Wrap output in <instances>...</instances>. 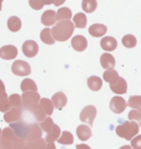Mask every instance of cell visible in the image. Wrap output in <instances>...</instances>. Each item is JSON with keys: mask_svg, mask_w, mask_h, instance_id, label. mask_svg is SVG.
<instances>
[{"mask_svg": "<svg viewBox=\"0 0 141 149\" xmlns=\"http://www.w3.org/2000/svg\"><path fill=\"white\" fill-rule=\"evenodd\" d=\"M74 28H75L74 23H71L70 20H64V22H59L56 25H54V28L51 29V34L55 40L65 41L73 35Z\"/></svg>", "mask_w": 141, "mask_h": 149, "instance_id": "1", "label": "cell"}, {"mask_svg": "<svg viewBox=\"0 0 141 149\" xmlns=\"http://www.w3.org/2000/svg\"><path fill=\"white\" fill-rule=\"evenodd\" d=\"M140 125L136 122H124L116 127V134L126 140H132L139 133Z\"/></svg>", "mask_w": 141, "mask_h": 149, "instance_id": "2", "label": "cell"}, {"mask_svg": "<svg viewBox=\"0 0 141 149\" xmlns=\"http://www.w3.org/2000/svg\"><path fill=\"white\" fill-rule=\"evenodd\" d=\"M21 99H23V107L26 110L30 111V113H32V110H34L40 103V95L36 92L23 93Z\"/></svg>", "mask_w": 141, "mask_h": 149, "instance_id": "3", "label": "cell"}, {"mask_svg": "<svg viewBox=\"0 0 141 149\" xmlns=\"http://www.w3.org/2000/svg\"><path fill=\"white\" fill-rule=\"evenodd\" d=\"M11 72H13L15 75L19 77H26L31 73V68L26 61L24 60H15L13 65H11Z\"/></svg>", "mask_w": 141, "mask_h": 149, "instance_id": "4", "label": "cell"}, {"mask_svg": "<svg viewBox=\"0 0 141 149\" xmlns=\"http://www.w3.org/2000/svg\"><path fill=\"white\" fill-rule=\"evenodd\" d=\"M10 128L14 130V133L18 135L20 139L26 140L28 134H29V132H30L31 125H30V124H26V123L19 120V122H16V123L10 124Z\"/></svg>", "mask_w": 141, "mask_h": 149, "instance_id": "5", "label": "cell"}, {"mask_svg": "<svg viewBox=\"0 0 141 149\" xmlns=\"http://www.w3.org/2000/svg\"><path fill=\"white\" fill-rule=\"evenodd\" d=\"M96 108H95L94 105H88V107H85L84 109L81 110V113H80V120L82 123H86V125H93V123H94V119L95 117H96Z\"/></svg>", "mask_w": 141, "mask_h": 149, "instance_id": "6", "label": "cell"}, {"mask_svg": "<svg viewBox=\"0 0 141 149\" xmlns=\"http://www.w3.org/2000/svg\"><path fill=\"white\" fill-rule=\"evenodd\" d=\"M126 107H127V103L125 102V99H122L121 97H114L110 100V109L116 114L122 113Z\"/></svg>", "mask_w": 141, "mask_h": 149, "instance_id": "7", "label": "cell"}, {"mask_svg": "<svg viewBox=\"0 0 141 149\" xmlns=\"http://www.w3.org/2000/svg\"><path fill=\"white\" fill-rule=\"evenodd\" d=\"M39 52V47L34 40H26L23 44V53L28 58H34Z\"/></svg>", "mask_w": 141, "mask_h": 149, "instance_id": "8", "label": "cell"}, {"mask_svg": "<svg viewBox=\"0 0 141 149\" xmlns=\"http://www.w3.org/2000/svg\"><path fill=\"white\" fill-rule=\"evenodd\" d=\"M18 55V49L14 45H5V47L0 48V58L5 60H11L16 58Z\"/></svg>", "mask_w": 141, "mask_h": 149, "instance_id": "9", "label": "cell"}, {"mask_svg": "<svg viewBox=\"0 0 141 149\" xmlns=\"http://www.w3.org/2000/svg\"><path fill=\"white\" fill-rule=\"evenodd\" d=\"M41 128L39 124H32L31 128H30V132H29V134H28V138H26V144H31V143H34L36 142V140H39L41 139Z\"/></svg>", "mask_w": 141, "mask_h": 149, "instance_id": "10", "label": "cell"}, {"mask_svg": "<svg viewBox=\"0 0 141 149\" xmlns=\"http://www.w3.org/2000/svg\"><path fill=\"white\" fill-rule=\"evenodd\" d=\"M20 117H21V109L18 108H11L9 111H6L4 114V120L9 124H13L20 120Z\"/></svg>", "mask_w": 141, "mask_h": 149, "instance_id": "11", "label": "cell"}, {"mask_svg": "<svg viewBox=\"0 0 141 149\" xmlns=\"http://www.w3.org/2000/svg\"><path fill=\"white\" fill-rule=\"evenodd\" d=\"M71 47L75 49L76 52H82L88 47V40L82 35H76L71 39Z\"/></svg>", "mask_w": 141, "mask_h": 149, "instance_id": "12", "label": "cell"}, {"mask_svg": "<svg viewBox=\"0 0 141 149\" xmlns=\"http://www.w3.org/2000/svg\"><path fill=\"white\" fill-rule=\"evenodd\" d=\"M101 67L106 70H114L115 67V58L110 54V53H104L100 58Z\"/></svg>", "mask_w": 141, "mask_h": 149, "instance_id": "13", "label": "cell"}, {"mask_svg": "<svg viewBox=\"0 0 141 149\" xmlns=\"http://www.w3.org/2000/svg\"><path fill=\"white\" fill-rule=\"evenodd\" d=\"M51 102L54 103V107H55L56 109L60 110L66 105V103H68V98H66V95L63 92H59V93H55L53 95Z\"/></svg>", "mask_w": 141, "mask_h": 149, "instance_id": "14", "label": "cell"}, {"mask_svg": "<svg viewBox=\"0 0 141 149\" xmlns=\"http://www.w3.org/2000/svg\"><path fill=\"white\" fill-rule=\"evenodd\" d=\"M76 134H77V138L82 140V142H85V140H88L93 133H91V128L89 125H86V124H81V125H79L76 128Z\"/></svg>", "mask_w": 141, "mask_h": 149, "instance_id": "15", "label": "cell"}, {"mask_svg": "<svg viewBox=\"0 0 141 149\" xmlns=\"http://www.w3.org/2000/svg\"><path fill=\"white\" fill-rule=\"evenodd\" d=\"M100 43H101V48L105 52H113L118 47V41L113 36H105V38L101 39Z\"/></svg>", "mask_w": 141, "mask_h": 149, "instance_id": "16", "label": "cell"}, {"mask_svg": "<svg viewBox=\"0 0 141 149\" xmlns=\"http://www.w3.org/2000/svg\"><path fill=\"white\" fill-rule=\"evenodd\" d=\"M107 31V28L104 25V24H93L89 29V33L91 36H95V38H100L104 36Z\"/></svg>", "mask_w": 141, "mask_h": 149, "instance_id": "17", "label": "cell"}, {"mask_svg": "<svg viewBox=\"0 0 141 149\" xmlns=\"http://www.w3.org/2000/svg\"><path fill=\"white\" fill-rule=\"evenodd\" d=\"M41 23L44 24L45 26H50L54 25L56 23V11L54 10H46L41 16Z\"/></svg>", "mask_w": 141, "mask_h": 149, "instance_id": "18", "label": "cell"}, {"mask_svg": "<svg viewBox=\"0 0 141 149\" xmlns=\"http://www.w3.org/2000/svg\"><path fill=\"white\" fill-rule=\"evenodd\" d=\"M110 89L115 94H125L127 92V83L124 78H120L119 81L114 85H110Z\"/></svg>", "mask_w": 141, "mask_h": 149, "instance_id": "19", "label": "cell"}, {"mask_svg": "<svg viewBox=\"0 0 141 149\" xmlns=\"http://www.w3.org/2000/svg\"><path fill=\"white\" fill-rule=\"evenodd\" d=\"M59 138H60V128H59V125L54 124V127L51 128V130L46 133L45 142H46V143H54L55 140H57Z\"/></svg>", "mask_w": 141, "mask_h": 149, "instance_id": "20", "label": "cell"}, {"mask_svg": "<svg viewBox=\"0 0 141 149\" xmlns=\"http://www.w3.org/2000/svg\"><path fill=\"white\" fill-rule=\"evenodd\" d=\"M120 77H119V73L116 70H106L104 73V80L109 83V85H114L119 81Z\"/></svg>", "mask_w": 141, "mask_h": 149, "instance_id": "21", "label": "cell"}, {"mask_svg": "<svg viewBox=\"0 0 141 149\" xmlns=\"http://www.w3.org/2000/svg\"><path fill=\"white\" fill-rule=\"evenodd\" d=\"M39 105L44 109V111L46 113V115H49V117L53 114L54 108H55V107H54V103L50 100V99H48V98H41Z\"/></svg>", "mask_w": 141, "mask_h": 149, "instance_id": "22", "label": "cell"}, {"mask_svg": "<svg viewBox=\"0 0 141 149\" xmlns=\"http://www.w3.org/2000/svg\"><path fill=\"white\" fill-rule=\"evenodd\" d=\"M40 39L43 40V43L48 44V45H53L54 43H55V39H54V36L51 34V30L49 28H45L41 30L40 33Z\"/></svg>", "mask_w": 141, "mask_h": 149, "instance_id": "23", "label": "cell"}, {"mask_svg": "<svg viewBox=\"0 0 141 149\" xmlns=\"http://www.w3.org/2000/svg\"><path fill=\"white\" fill-rule=\"evenodd\" d=\"M73 16V13L69 8H60L59 11H56V20L57 22H64V20H70Z\"/></svg>", "mask_w": 141, "mask_h": 149, "instance_id": "24", "label": "cell"}, {"mask_svg": "<svg viewBox=\"0 0 141 149\" xmlns=\"http://www.w3.org/2000/svg\"><path fill=\"white\" fill-rule=\"evenodd\" d=\"M8 28H9L10 31H19L20 28H21V20L18 16H10L9 20H8Z\"/></svg>", "mask_w": 141, "mask_h": 149, "instance_id": "25", "label": "cell"}, {"mask_svg": "<svg viewBox=\"0 0 141 149\" xmlns=\"http://www.w3.org/2000/svg\"><path fill=\"white\" fill-rule=\"evenodd\" d=\"M88 86L91 90H94V92H97V90H100L101 86H102V80L99 77H95V75L90 77L88 79Z\"/></svg>", "mask_w": 141, "mask_h": 149, "instance_id": "26", "label": "cell"}, {"mask_svg": "<svg viewBox=\"0 0 141 149\" xmlns=\"http://www.w3.org/2000/svg\"><path fill=\"white\" fill-rule=\"evenodd\" d=\"M21 90L24 93H26V92H36V90H38V86H36L34 80L28 79L26 78V79H24L21 81Z\"/></svg>", "mask_w": 141, "mask_h": 149, "instance_id": "27", "label": "cell"}, {"mask_svg": "<svg viewBox=\"0 0 141 149\" xmlns=\"http://www.w3.org/2000/svg\"><path fill=\"white\" fill-rule=\"evenodd\" d=\"M86 23H88V19L84 13H79L74 16V25L76 28H80V29H84L86 26Z\"/></svg>", "mask_w": 141, "mask_h": 149, "instance_id": "28", "label": "cell"}, {"mask_svg": "<svg viewBox=\"0 0 141 149\" xmlns=\"http://www.w3.org/2000/svg\"><path fill=\"white\" fill-rule=\"evenodd\" d=\"M97 1L96 0H82V9L85 13H94L96 10Z\"/></svg>", "mask_w": 141, "mask_h": 149, "instance_id": "29", "label": "cell"}, {"mask_svg": "<svg viewBox=\"0 0 141 149\" xmlns=\"http://www.w3.org/2000/svg\"><path fill=\"white\" fill-rule=\"evenodd\" d=\"M57 143L63 144V146H69V144L74 143V136L70 132H63V134L60 135V138L57 139Z\"/></svg>", "mask_w": 141, "mask_h": 149, "instance_id": "30", "label": "cell"}, {"mask_svg": "<svg viewBox=\"0 0 141 149\" xmlns=\"http://www.w3.org/2000/svg\"><path fill=\"white\" fill-rule=\"evenodd\" d=\"M127 105L132 108L134 110H141V97L139 95H132V97L129 98Z\"/></svg>", "mask_w": 141, "mask_h": 149, "instance_id": "31", "label": "cell"}, {"mask_svg": "<svg viewBox=\"0 0 141 149\" xmlns=\"http://www.w3.org/2000/svg\"><path fill=\"white\" fill-rule=\"evenodd\" d=\"M32 115H34L35 120L38 123H41V122H44L45 119H46V113H45L44 109L41 108L40 105H38L34 110H32Z\"/></svg>", "mask_w": 141, "mask_h": 149, "instance_id": "32", "label": "cell"}, {"mask_svg": "<svg viewBox=\"0 0 141 149\" xmlns=\"http://www.w3.org/2000/svg\"><path fill=\"white\" fill-rule=\"evenodd\" d=\"M9 102L11 104V108H18V109H21L23 107V99L19 94H11L9 97Z\"/></svg>", "mask_w": 141, "mask_h": 149, "instance_id": "33", "label": "cell"}, {"mask_svg": "<svg viewBox=\"0 0 141 149\" xmlns=\"http://www.w3.org/2000/svg\"><path fill=\"white\" fill-rule=\"evenodd\" d=\"M136 43H138V40H136V38L134 35H130V34H127L125 35L122 38V45L124 47H126V48H134Z\"/></svg>", "mask_w": 141, "mask_h": 149, "instance_id": "34", "label": "cell"}, {"mask_svg": "<svg viewBox=\"0 0 141 149\" xmlns=\"http://www.w3.org/2000/svg\"><path fill=\"white\" fill-rule=\"evenodd\" d=\"M54 124H55V123L53 122V119H51L50 117H48L44 122L39 123V125H40V128H41V129H43L44 132H46V133H48V132L51 130V128L54 127Z\"/></svg>", "mask_w": 141, "mask_h": 149, "instance_id": "35", "label": "cell"}, {"mask_svg": "<svg viewBox=\"0 0 141 149\" xmlns=\"http://www.w3.org/2000/svg\"><path fill=\"white\" fill-rule=\"evenodd\" d=\"M26 146H28V147H30L31 149H46L48 143L45 142V140H43V138H41V139L36 140V142L31 143V144H26Z\"/></svg>", "mask_w": 141, "mask_h": 149, "instance_id": "36", "label": "cell"}, {"mask_svg": "<svg viewBox=\"0 0 141 149\" xmlns=\"http://www.w3.org/2000/svg\"><path fill=\"white\" fill-rule=\"evenodd\" d=\"M129 119L131 120H136V123L141 127V110H131L129 113Z\"/></svg>", "mask_w": 141, "mask_h": 149, "instance_id": "37", "label": "cell"}, {"mask_svg": "<svg viewBox=\"0 0 141 149\" xmlns=\"http://www.w3.org/2000/svg\"><path fill=\"white\" fill-rule=\"evenodd\" d=\"M11 109V104L9 102V97L3 99L1 102H0V111H3V113H6V111H9Z\"/></svg>", "mask_w": 141, "mask_h": 149, "instance_id": "38", "label": "cell"}, {"mask_svg": "<svg viewBox=\"0 0 141 149\" xmlns=\"http://www.w3.org/2000/svg\"><path fill=\"white\" fill-rule=\"evenodd\" d=\"M29 5L35 10H41L44 6V3L43 0H29Z\"/></svg>", "mask_w": 141, "mask_h": 149, "instance_id": "39", "label": "cell"}, {"mask_svg": "<svg viewBox=\"0 0 141 149\" xmlns=\"http://www.w3.org/2000/svg\"><path fill=\"white\" fill-rule=\"evenodd\" d=\"M131 147L132 149H141V135H136L131 140Z\"/></svg>", "mask_w": 141, "mask_h": 149, "instance_id": "40", "label": "cell"}, {"mask_svg": "<svg viewBox=\"0 0 141 149\" xmlns=\"http://www.w3.org/2000/svg\"><path fill=\"white\" fill-rule=\"evenodd\" d=\"M76 149H91V148L89 146H86V144H77Z\"/></svg>", "mask_w": 141, "mask_h": 149, "instance_id": "41", "label": "cell"}, {"mask_svg": "<svg viewBox=\"0 0 141 149\" xmlns=\"http://www.w3.org/2000/svg\"><path fill=\"white\" fill-rule=\"evenodd\" d=\"M64 3H65V0H54V5H56V6H60Z\"/></svg>", "mask_w": 141, "mask_h": 149, "instance_id": "42", "label": "cell"}, {"mask_svg": "<svg viewBox=\"0 0 141 149\" xmlns=\"http://www.w3.org/2000/svg\"><path fill=\"white\" fill-rule=\"evenodd\" d=\"M5 98H8L6 93H5V92H0V102H1L3 99H5Z\"/></svg>", "mask_w": 141, "mask_h": 149, "instance_id": "43", "label": "cell"}, {"mask_svg": "<svg viewBox=\"0 0 141 149\" xmlns=\"http://www.w3.org/2000/svg\"><path fill=\"white\" fill-rule=\"evenodd\" d=\"M46 149H56V148H55V144H54V143H48Z\"/></svg>", "mask_w": 141, "mask_h": 149, "instance_id": "44", "label": "cell"}, {"mask_svg": "<svg viewBox=\"0 0 141 149\" xmlns=\"http://www.w3.org/2000/svg\"><path fill=\"white\" fill-rule=\"evenodd\" d=\"M44 5H50V4H54V0H43Z\"/></svg>", "mask_w": 141, "mask_h": 149, "instance_id": "45", "label": "cell"}, {"mask_svg": "<svg viewBox=\"0 0 141 149\" xmlns=\"http://www.w3.org/2000/svg\"><path fill=\"white\" fill-rule=\"evenodd\" d=\"M0 92H5V85H4L1 80H0Z\"/></svg>", "mask_w": 141, "mask_h": 149, "instance_id": "46", "label": "cell"}, {"mask_svg": "<svg viewBox=\"0 0 141 149\" xmlns=\"http://www.w3.org/2000/svg\"><path fill=\"white\" fill-rule=\"evenodd\" d=\"M120 149H132V147H130V146H124V147H121Z\"/></svg>", "mask_w": 141, "mask_h": 149, "instance_id": "47", "label": "cell"}, {"mask_svg": "<svg viewBox=\"0 0 141 149\" xmlns=\"http://www.w3.org/2000/svg\"><path fill=\"white\" fill-rule=\"evenodd\" d=\"M1 134H3V130L0 129V139H1Z\"/></svg>", "mask_w": 141, "mask_h": 149, "instance_id": "48", "label": "cell"}, {"mask_svg": "<svg viewBox=\"0 0 141 149\" xmlns=\"http://www.w3.org/2000/svg\"><path fill=\"white\" fill-rule=\"evenodd\" d=\"M1 3H3V0H0V10H1Z\"/></svg>", "mask_w": 141, "mask_h": 149, "instance_id": "49", "label": "cell"}, {"mask_svg": "<svg viewBox=\"0 0 141 149\" xmlns=\"http://www.w3.org/2000/svg\"><path fill=\"white\" fill-rule=\"evenodd\" d=\"M25 149H31V148H30V147H28V146H26V147H25Z\"/></svg>", "mask_w": 141, "mask_h": 149, "instance_id": "50", "label": "cell"}]
</instances>
